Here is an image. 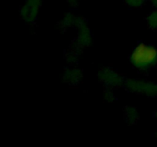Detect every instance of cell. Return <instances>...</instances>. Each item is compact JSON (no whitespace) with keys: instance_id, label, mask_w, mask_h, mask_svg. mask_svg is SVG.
<instances>
[{"instance_id":"obj_3","label":"cell","mask_w":157,"mask_h":147,"mask_svg":"<svg viewBox=\"0 0 157 147\" xmlns=\"http://www.w3.org/2000/svg\"><path fill=\"white\" fill-rule=\"evenodd\" d=\"M150 1L152 2V3H153L156 7H157V0H150Z\"/></svg>"},{"instance_id":"obj_2","label":"cell","mask_w":157,"mask_h":147,"mask_svg":"<svg viewBox=\"0 0 157 147\" xmlns=\"http://www.w3.org/2000/svg\"><path fill=\"white\" fill-rule=\"evenodd\" d=\"M125 1L127 2L130 6H140V5L144 2V0H125Z\"/></svg>"},{"instance_id":"obj_1","label":"cell","mask_w":157,"mask_h":147,"mask_svg":"<svg viewBox=\"0 0 157 147\" xmlns=\"http://www.w3.org/2000/svg\"><path fill=\"white\" fill-rule=\"evenodd\" d=\"M156 57V52L154 49L146 46H140L135 50L133 55V61L136 64H150L154 61Z\"/></svg>"}]
</instances>
